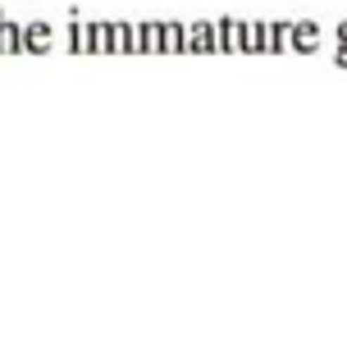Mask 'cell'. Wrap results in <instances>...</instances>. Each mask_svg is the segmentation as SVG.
<instances>
[{
  "instance_id": "277c9868",
  "label": "cell",
  "mask_w": 347,
  "mask_h": 361,
  "mask_svg": "<svg viewBox=\"0 0 347 361\" xmlns=\"http://www.w3.org/2000/svg\"><path fill=\"white\" fill-rule=\"evenodd\" d=\"M324 42V27L315 23V18H302V23H293V51L297 55H315Z\"/></svg>"
},
{
  "instance_id": "7c38bea8",
  "label": "cell",
  "mask_w": 347,
  "mask_h": 361,
  "mask_svg": "<svg viewBox=\"0 0 347 361\" xmlns=\"http://www.w3.org/2000/svg\"><path fill=\"white\" fill-rule=\"evenodd\" d=\"M242 55H265V23H242Z\"/></svg>"
},
{
  "instance_id": "5b68a950",
  "label": "cell",
  "mask_w": 347,
  "mask_h": 361,
  "mask_svg": "<svg viewBox=\"0 0 347 361\" xmlns=\"http://www.w3.org/2000/svg\"><path fill=\"white\" fill-rule=\"evenodd\" d=\"M284 51H293V23L275 18V23H265V55H284Z\"/></svg>"
},
{
  "instance_id": "4fadbf2b",
  "label": "cell",
  "mask_w": 347,
  "mask_h": 361,
  "mask_svg": "<svg viewBox=\"0 0 347 361\" xmlns=\"http://www.w3.org/2000/svg\"><path fill=\"white\" fill-rule=\"evenodd\" d=\"M334 64H339V69H347V46H339V51H334Z\"/></svg>"
},
{
  "instance_id": "7a4b0ae2",
  "label": "cell",
  "mask_w": 347,
  "mask_h": 361,
  "mask_svg": "<svg viewBox=\"0 0 347 361\" xmlns=\"http://www.w3.org/2000/svg\"><path fill=\"white\" fill-rule=\"evenodd\" d=\"M55 42H60V37H55V23H42V18H37V23H23V55H51Z\"/></svg>"
},
{
  "instance_id": "30bf717a",
  "label": "cell",
  "mask_w": 347,
  "mask_h": 361,
  "mask_svg": "<svg viewBox=\"0 0 347 361\" xmlns=\"http://www.w3.org/2000/svg\"><path fill=\"white\" fill-rule=\"evenodd\" d=\"M142 55H165V23L160 18L142 23Z\"/></svg>"
},
{
  "instance_id": "ba28073f",
  "label": "cell",
  "mask_w": 347,
  "mask_h": 361,
  "mask_svg": "<svg viewBox=\"0 0 347 361\" xmlns=\"http://www.w3.org/2000/svg\"><path fill=\"white\" fill-rule=\"evenodd\" d=\"M64 51H73V55H87V18L69 14V27H64Z\"/></svg>"
},
{
  "instance_id": "52a82bcc",
  "label": "cell",
  "mask_w": 347,
  "mask_h": 361,
  "mask_svg": "<svg viewBox=\"0 0 347 361\" xmlns=\"http://www.w3.org/2000/svg\"><path fill=\"white\" fill-rule=\"evenodd\" d=\"M220 23V55H242V18H215Z\"/></svg>"
},
{
  "instance_id": "8fae6325",
  "label": "cell",
  "mask_w": 347,
  "mask_h": 361,
  "mask_svg": "<svg viewBox=\"0 0 347 361\" xmlns=\"http://www.w3.org/2000/svg\"><path fill=\"white\" fill-rule=\"evenodd\" d=\"M165 55H187V23L165 18Z\"/></svg>"
},
{
  "instance_id": "5bb4252c",
  "label": "cell",
  "mask_w": 347,
  "mask_h": 361,
  "mask_svg": "<svg viewBox=\"0 0 347 361\" xmlns=\"http://www.w3.org/2000/svg\"><path fill=\"white\" fill-rule=\"evenodd\" d=\"M334 37H339V46H347V18H343L339 27H334Z\"/></svg>"
},
{
  "instance_id": "9a60e30c",
  "label": "cell",
  "mask_w": 347,
  "mask_h": 361,
  "mask_svg": "<svg viewBox=\"0 0 347 361\" xmlns=\"http://www.w3.org/2000/svg\"><path fill=\"white\" fill-rule=\"evenodd\" d=\"M0 18H5V9H0Z\"/></svg>"
},
{
  "instance_id": "6da1fadb",
  "label": "cell",
  "mask_w": 347,
  "mask_h": 361,
  "mask_svg": "<svg viewBox=\"0 0 347 361\" xmlns=\"http://www.w3.org/2000/svg\"><path fill=\"white\" fill-rule=\"evenodd\" d=\"M187 55H220V23H187Z\"/></svg>"
},
{
  "instance_id": "8992f818",
  "label": "cell",
  "mask_w": 347,
  "mask_h": 361,
  "mask_svg": "<svg viewBox=\"0 0 347 361\" xmlns=\"http://www.w3.org/2000/svg\"><path fill=\"white\" fill-rule=\"evenodd\" d=\"M115 55H142V23H115Z\"/></svg>"
},
{
  "instance_id": "3957f363",
  "label": "cell",
  "mask_w": 347,
  "mask_h": 361,
  "mask_svg": "<svg viewBox=\"0 0 347 361\" xmlns=\"http://www.w3.org/2000/svg\"><path fill=\"white\" fill-rule=\"evenodd\" d=\"M87 55H115V23L87 18Z\"/></svg>"
},
{
  "instance_id": "9c48e42d",
  "label": "cell",
  "mask_w": 347,
  "mask_h": 361,
  "mask_svg": "<svg viewBox=\"0 0 347 361\" xmlns=\"http://www.w3.org/2000/svg\"><path fill=\"white\" fill-rule=\"evenodd\" d=\"M0 55H23V27L14 18H0Z\"/></svg>"
}]
</instances>
